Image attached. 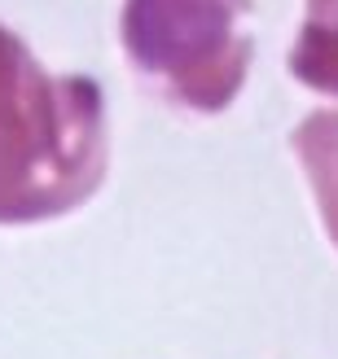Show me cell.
I'll list each match as a JSON object with an SVG mask.
<instances>
[{
  "label": "cell",
  "mask_w": 338,
  "mask_h": 359,
  "mask_svg": "<svg viewBox=\"0 0 338 359\" xmlns=\"http://www.w3.org/2000/svg\"><path fill=\"white\" fill-rule=\"evenodd\" d=\"M294 70L325 93H338V0H312V22L294 53Z\"/></svg>",
  "instance_id": "cell-1"
},
{
  "label": "cell",
  "mask_w": 338,
  "mask_h": 359,
  "mask_svg": "<svg viewBox=\"0 0 338 359\" xmlns=\"http://www.w3.org/2000/svg\"><path fill=\"white\" fill-rule=\"evenodd\" d=\"M299 145L308 154V171L321 189V210L338 241V114H316L299 136Z\"/></svg>",
  "instance_id": "cell-2"
}]
</instances>
